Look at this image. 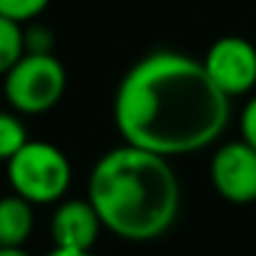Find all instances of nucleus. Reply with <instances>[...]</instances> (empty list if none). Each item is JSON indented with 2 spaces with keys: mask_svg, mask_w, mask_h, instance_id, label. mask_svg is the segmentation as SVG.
Wrapping results in <instances>:
<instances>
[{
  "mask_svg": "<svg viewBox=\"0 0 256 256\" xmlns=\"http://www.w3.org/2000/svg\"><path fill=\"white\" fill-rule=\"evenodd\" d=\"M201 63L216 88L228 98L246 96L256 86V46L241 36L218 38Z\"/></svg>",
  "mask_w": 256,
  "mask_h": 256,
  "instance_id": "5",
  "label": "nucleus"
},
{
  "mask_svg": "<svg viewBox=\"0 0 256 256\" xmlns=\"http://www.w3.org/2000/svg\"><path fill=\"white\" fill-rule=\"evenodd\" d=\"M26 53L23 23L0 16V76H6Z\"/></svg>",
  "mask_w": 256,
  "mask_h": 256,
  "instance_id": "9",
  "label": "nucleus"
},
{
  "mask_svg": "<svg viewBox=\"0 0 256 256\" xmlns=\"http://www.w3.org/2000/svg\"><path fill=\"white\" fill-rule=\"evenodd\" d=\"M66 80V68L56 53H23L3 76V93L16 113L38 116L60 103Z\"/></svg>",
  "mask_w": 256,
  "mask_h": 256,
  "instance_id": "4",
  "label": "nucleus"
},
{
  "mask_svg": "<svg viewBox=\"0 0 256 256\" xmlns=\"http://www.w3.org/2000/svg\"><path fill=\"white\" fill-rule=\"evenodd\" d=\"M6 166L13 194L23 196L33 206L60 201L73 176L68 156L46 141H28L10 161H6Z\"/></svg>",
  "mask_w": 256,
  "mask_h": 256,
  "instance_id": "3",
  "label": "nucleus"
},
{
  "mask_svg": "<svg viewBox=\"0 0 256 256\" xmlns=\"http://www.w3.org/2000/svg\"><path fill=\"white\" fill-rule=\"evenodd\" d=\"M238 128H241V141H246L251 148H256V96L248 98L246 106L241 108Z\"/></svg>",
  "mask_w": 256,
  "mask_h": 256,
  "instance_id": "13",
  "label": "nucleus"
},
{
  "mask_svg": "<svg viewBox=\"0 0 256 256\" xmlns=\"http://www.w3.org/2000/svg\"><path fill=\"white\" fill-rule=\"evenodd\" d=\"M100 218L88 198L63 201L50 218L53 244L60 248H83L90 251L100 236Z\"/></svg>",
  "mask_w": 256,
  "mask_h": 256,
  "instance_id": "7",
  "label": "nucleus"
},
{
  "mask_svg": "<svg viewBox=\"0 0 256 256\" xmlns=\"http://www.w3.org/2000/svg\"><path fill=\"white\" fill-rule=\"evenodd\" d=\"M33 204L18 194L0 196V246H23L33 234Z\"/></svg>",
  "mask_w": 256,
  "mask_h": 256,
  "instance_id": "8",
  "label": "nucleus"
},
{
  "mask_svg": "<svg viewBox=\"0 0 256 256\" xmlns=\"http://www.w3.org/2000/svg\"><path fill=\"white\" fill-rule=\"evenodd\" d=\"M23 43H26V53H53V33L46 26H30L23 30Z\"/></svg>",
  "mask_w": 256,
  "mask_h": 256,
  "instance_id": "12",
  "label": "nucleus"
},
{
  "mask_svg": "<svg viewBox=\"0 0 256 256\" xmlns=\"http://www.w3.org/2000/svg\"><path fill=\"white\" fill-rule=\"evenodd\" d=\"M228 118L231 98L216 88L201 60L176 50H156L134 63L113 100L123 144L166 158L211 146Z\"/></svg>",
  "mask_w": 256,
  "mask_h": 256,
  "instance_id": "1",
  "label": "nucleus"
},
{
  "mask_svg": "<svg viewBox=\"0 0 256 256\" xmlns=\"http://www.w3.org/2000/svg\"><path fill=\"white\" fill-rule=\"evenodd\" d=\"M48 6H50V0H0V16L13 18L18 23H30Z\"/></svg>",
  "mask_w": 256,
  "mask_h": 256,
  "instance_id": "11",
  "label": "nucleus"
},
{
  "mask_svg": "<svg viewBox=\"0 0 256 256\" xmlns=\"http://www.w3.org/2000/svg\"><path fill=\"white\" fill-rule=\"evenodd\" d=\"M46 256H96V254L93 251H83V248H60V246H56Z\"/></svg>",
  "mask_w": 256,
  "mask_h": 256,
  "instance_id": "14",
  "label": "nucleus"
},
{
  "mask_svg": "<svg viewBox=\"0 0 256 256\" xmlns=\"http://www.w3.org/2000/svg\"><path fill=\"white\" fill-rule=\"evenodd\" d=\"M211 186L228 204L256 201V148L246 141H228L216 148L208 166Z\"/></svg>",
  "mask_w": 256,
  "mask_h": 256,
  "instance_id": "6",
  "label": "nucleus"
},
{
  "mask_svg": "<svg viewBox=\"0 0 256 256\" xmlns=\"http://www.w3.org/2000/svg\"><path fill=\"white\" fill-rule=\"evenodd\" d=\"M28 144V131L16 110H0V161H10Z\"/></svg>",
  "mask_w": 256,
  "mask_h": 256,
  "instance_id": "10",
  "label": "nucleus"
},
{
  "mask_svg": "<svg viewBox=\"0 0 256 256\" xmlns=\"http://www.w3.org/2000/svg\"><path fill=\"white\" fill-rule=\"evenodd\" d=\"M88 201L103 228L118 238L154 241L178 218L181 184L166 156L123 144L96 161Z\"/></svg>",
  "mask_w": 256,
  "mask_h": 256,
  "instance_id": "2",
  "label": "nucleus"
},
{
  "mask_svg": "<svg viewBox=\"0 0 256 256\" xmlns=\"http://www.w3.org/2000/svg\"><path fill=\"white\" fill-rule=\"evenodd\" d=\"M0 256H30L23 246H0Z\"/></svg>",
  "mask_w": 256,
  "mask_h": 256,
  "instance_id": "15",
  "label": "nucleus"
}]
</instances>
